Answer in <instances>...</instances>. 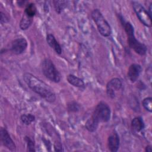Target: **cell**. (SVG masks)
Here are the masks:
<instances>
[{"label": "cell", "instance_id": "obj_1", "mask_svg": "<svg viewBox=\"0 0 152 152\" xmlns=\"http://www.w3.org/2000/svg\"><path fill=\"white\" fill-rule=\"evenodd\" d=\"M23 78L25 83L32 91L43 97L47 102L52 103L55 100L56 97L54 92L45 82L28 72L24 74Z\"/></svg>", "mask_w": 152, "mask_h": 152}, {"label": "cell", "instance_id": "obj_2", "mask_svg": "<svg viewBox=\"0 0 152 152\" xmlns=\"http://www.w3.org/2000/svg\"><path fill=\"white\" fill-rule=\"evenodd\" d=\"M124 27L128 36V42L129 47L134 49L137 53L140 55H145L147 52V47L135 38L134 27L132 24L129 22L126 23L125 24Z\"/></svg>", "mask_w": 152, "mask_h": 152}, {"label": "cell", "instance_id": "obj_3", "mask_svg": "<svg viewBox=\"0 0 152 152\" xmlns=\"http://www.w3.org/2000/svg\"><path fill=\"white\" fill-rule=\"evenodd\" d=\"M91 17L96 24L99 33L104 37L109 36L112 32L111 27L101 12L98 9L94 10L91 12Z\"/></svg>", "mask_w": 152, "mask_h": 152}, {"label": "cell", "instance_id": "obj_4", "mask_svg": "<svg viewBox=\"0 0 152 152\" xmlns=\"http://www.w3.org/2000/svg\"><path fill=\"white\" fill-rule=\"evenodd\" d=\"M42 70L44 75L50 81L55 83L60 81L61 74L50 59H45L42 61Z\"/></svg>", "mask_w": 152, "mask_h": 152}, {"label": "cell", "instance_id": "obj_5", "mask_svg": "<svg viewBox=\"0 0 152 152\" xmlns=\"http://www.w3.org/2000/svg\"><path fill=\"white\" fill-rule=\"evenodd\" d=\"M97 122H106L110 118V109L109 106L104 102H100L96 106L91 116Z\"/></svg>", "mask_w": 152, "mask_h": 152}, {"label": "cell", "instance_id": "obj_6", "mask_svg": "<svg viewBox=\"0 0 152 152\" xmlns=\"http://www.w3.org/2000/svg\"><path fill=\"white\" fill-rule=\"evenodd\" d=\"M132 3L133 9L140 21L144 26L147 27H151L152 24L151 17L149 12L138 2L134 1Z\"/></svg>", "mask_w": 152, "mask_h": 152}, {"label": "cell", "instance_id": "obj_7", "mask_svg": "<svg viewBox=\"0 0 152 152\" xmlns=\"http://www.w3.org/2000/svg\"><path fill=\"white\" fill-rule=\"evenodd\" d=\"M122 88V81L118 78H114L107 83L106 86V93L109 97L114 99Z\"/></svg>", "mask_w": 152, "mask_h": 152}, {"label": "cell", "instance_id": "obj_8", "mask_svg": "<svg viewBox=\"0 0 152 152\" xmlns=\"http://www.w3.org/2000/svg\"><path fill=\"white\" fill-rule=\"evenodd\" d=\"M0 137H1V140L2 143L8 149H9L12 151H14L16 150V146L14 141L11 139L8 131L3 128H1V129Z\"/></svg>", "mask_w": 152, "mask_h": 152}, {"label": "cell", "instance_id": "obj_9", "mask_svg": "<svg viewBox=\"0 0 152 152\" xmlns=\"http://www.w3.org/2000/svg\"><path fill=\"white\" fill-rule=\"evenodd\" d=\"M27 46V40L24 38H18L12 42L11 45V50L14 53L19 55L25 51Z\"/></svg>", "mask_w": 152, "mask_h": 152}, {"label": "cell", "instance_id": "obj_10", "mask_svg": "<svg viewBox=\"0 0 152 152\" xmlns=\"http://www.w3.org/2000/svg\"><path fill=\"white\" fill-rule=\"evenodd\" d=\"M141 70L142 68L139 64H134L129 66L128 72V77L132 83H134L137 80Z\"/></svg>", "mask_w": 152, "mask_h": 152}, {"label": "cell", "instance_id": "obj_11", "mask_svg": "<svg viewBox=\"0 0 152 152\" xmlns=\"http://www.w3.org/2000/svg\"><path fill=\"white\" fill-rule=\"evenodd\" d=\"M119 137L116 132H113L108 138V147L110 151L116 152L119 147Z\"/></svg>", "mask_w": 152, "mask_h": 152}, {"label": "cell", "instance_id": "obj_12", "mask_svg": "<svg viewBox=\"0 0 152 152\" xmlns=\"http://www.w3.org/2000/svg\"><path fill=\"white\" fill-rule=\"evenodd\" d=\"M46 41L48 45L54 49L56 53L60 55L62 53V49L60 45L58 43V42L56 41L55 37L52 34H49L47 35Z\"/></svg>", "mask_w": 152, "mask_h": 152}, {"label": "cell", "instance_id": "obj_13", "mask_svg": "<svg viewBox=\"0 0 152 152\" xmlns=\"http://www.w3.org/2000/svg\"><path fill=\"white\" fill-rule=\"evenodd\" d=\"M67 81L68 82L77 87L79 88H83L84 87V83L81 78L76 77L74 75L69 74L67 77Z\"/></svg>", "mask_w": 152, "mask_h": 152}, {"label": "cell", "instance_id": "obj_14", "mask_svg": "<svg viewBox=\"0 0 152 152\" xmlns=\"http://www.w3.org/2000/svg\"><path fill=\"white\" fill-rule=\"evenodd\" d=\"M132 128L137 132L141 131L144 128V124L141 117H136L131 121Z\"/></svg>", "mask_w": 152, "mask_h": 152}, {"label": "cell", "instance_id": "obj_15", "mask_svg": "<svg viewBox=\"0 0 152 152\" xmlns=\"http://www.w3.org/2000/svg\"><path fill=\"white\" fill-rule=\"evenodd\" d=\"M33 22V18L28 16L25 13L20 21V27L22 30H26L28 28V27L31 26Z\"/></svg>", "mask_w": 152, "mask_h": 152}, {"label": "cell", "instance_id": "obj_16", "mask_svg": "<svg viewBox=\"0 0 152 152\" xmlns=\"http://www.w3.org/2000/svg\"><path fill=\"white\" fill-rule=\"evenodd\" d=\"M99 123L90 117L86 122V128L90 132H94L96 130Z\"/></svg>", "mask_w": 152, "mask_h": 152}, {"label": "cell", "instance_id": "obj_17", "mask_svg": "<svg viewBox=\"0 0 152 152\" xmlns=\"http://www.w3.org/2000/svg\"><path fill=\"white\" fill-rule=\"evenodd\" d=\"M53 5L56 11L60 14L66 7L67 2L65 1H53Z\"/></svg>", "mask_w": 152, "mask_h": 152}, {"label": "cell", "instance_id": "obj_18", "mask_svg": "<svg viewBox=\"0 0 152 152\" xmlns=\"http://www.w3.org/2000/svg\"><path fill=\"white\" fill-rule=\"evenodd\" d=\"M36 8L34 4H29L27 5L24 11V13L26 15L33 18V17L36 14Z\"/></svg>", "mask_w": 152, "mask_h": 152}, {"label": "cell", "instance_id": "obj_19", "mask_svg": "<svg viewBox=\"0 0 152 152\" xmlns=\"http://www.w3.org/2000/svg\"><path fill=\"white\" fill-rule=\"evenodd\" d=\"M34 120L35 117L31 114H24L21 116V122L27 125H30Z\"/></svg>", "mask_w": 152, "mask_h": 152}, {"label": "cell", "instance_id": "obj_20", "mask_svg": "<svg viewBox=\"0 0 152 152\" xmlns=\"http://www.w3.org/2000/svg\"><path fill=\"white\" fill-rule=\"evenodd\" d=\"M142 106L148 112L152 111V99L151 97H146L142 102Z\"/></svg>", "mask_w": 152, "mask_h": 152}, {"label": "cell", "instance_id": "obj_21", "mask_svg": "<svg viewBox=\"0 0 152 152\" xmlns=\"http://www.w3.org/2000/svg\"><path fill=\"white\" fill-rule=\"evenodd\" d=\"M27 142V151H35L34 148V143L32 140L29 137H26V138Z\"/></svg>", "mask_w": 152, "mask_h": 152}, {"label": "cell", "instance_id": "obj_22", "mask_svg": "<svg viewBox=\"0 0 152 152\" xmlns=\"http://www.w3.org/2000/svg\"><path fill=\"white\" fill-rule=\"evenodd\" d=\"M7 21H8V18L6 17V16L2 12H1V24H3L4 23H6Z\"/></svg>", "mask_w": 152, "mask_h": 152}, {"label": "cell", "instance_id": "obj_23", "mask_svg": "<svg viewBox=\"0 0 152 152\" xmlns=\"http://www.w3.org/2000/svg\"><path fill=\"white\" fill-rule=\"evenodd\" d=\"M145 151H147V152H149V151H151V147L150 145H148L145 147Z\"/></svg>", "mask_w": 152, "mask_h": 152}]
</instances>
